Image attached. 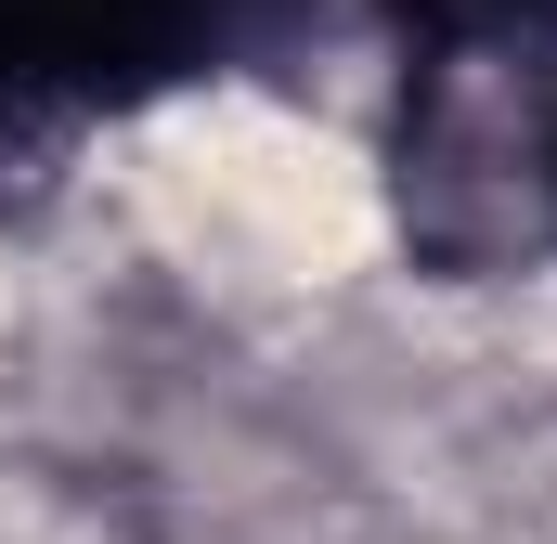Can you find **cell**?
<instances>
[{
  "label": "cell",
  "instance_id": "obj_2",
  "mask_svg": "<svg viewBox=\"0 0 557 544\" xmlns=\"http://www.w3.org/2000/svg\"><path fill=\"white\" fill-rule=\"evenodd\" d=\"M298 0H0V131L143 118L195 78H234Z\"/></svg>",
  "mask_w": 557,
  "mask_h": 544
},
{
  "label": "cell",
  "instance_id": "obj_1",
  "mask_svg": "<svg viewBox=\"0 0 557 544\" xmlns=\"http://www.w3.org/2000/svg\"><path fill=\"white\" fill-rule=\"evenodd\" d=\"M389 221L454 285H506L557 260V39H519V26L403 39Z\"/></svg>",
  "mask_w": 557,
  "mask_h": 544
},
{
  "label": "cell",
  "instance_id": "obj_3",
  "mask_svg": "<svg viewBox=\"0 0 557 544\" xmlns=\"http://www.w3.org/2000/svg\"><path fill=\"white\" fill-rule=\"evenodd\" d=\"M403 39H441V26H519V39H557V0H376Z\"/></svg>",
  "mask_w": 557,
  "mask_h": 544
}]
</instances>
